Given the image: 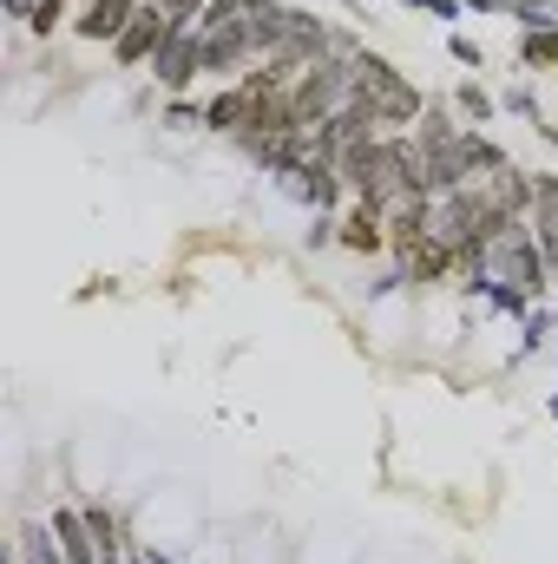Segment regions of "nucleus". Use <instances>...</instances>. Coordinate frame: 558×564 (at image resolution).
Instances as JSON below:
<instances>
[{
  "instance_id": "nucleus-6",
  "label": "nucleus",
  "mask_w": 558,
  "mask_h": 564,
  "mask_svg": "<svg viewBox=\"0 0 558 564\" xmlns=\"http://www.w3.org/2000/svg\"><path fill=\"white\" fill-rule=\"evenodd\" d=\"M139 7L144 0H86V13H79L73 26H79V40H119Z\"/></svg>"
},
{
  "instance_id": "nucleus-10",
  "label": "nucleus",
  "mask_w": 558,
  "mask_h": 564,
  "mask_svg": "<svg viewBox=\"0 0 558 564\" xmlns=\"http://www.w3.org/2000/svg\"><path fill=\"white\" fill-rule=\"evenodd\" d=\"M539 237H558V177H533V217H526Z\"/></svg>"
},
{
  "instance_id": "nucleus-7",
  "label": "nucleus",
  "mask_w": 558,
  "mask_h": 564,
  "mask_svg": "<svg viewBox=\"0 0 558 564\" xmlns=\"http://www.w3.org/2000/svg\"><path fill=\"white\" fill-rule=\"evenodd\" d=\"M53 532H60V552L73 564H106V552H99V539H93V525H86L79 506H60L53 512Z\"/></svg>"
},
{
  "instance_id": "nucleus-1",
  "label": "nucleus",
  "mask_w": 558,
  "mask_h": 564,
  "mask_svg": "<svg viewBox=\"0 0 558 564\" xmlns=\"http://www.w3.org/2000/svg\"><path fill=\"white\" fill-rule=\"evenodd\" d=\"M355 106H368V119L388 126H415L420 119V93L408 73H395L382 53H355Z\"/></svg>"
},
{
  "instance_id": "nucleus-5",
  "label": "nucleus",
  "mask_w": 558,
  "mask_h": 564,
  "mask_svg": "<svg viewBox=\"0 0 558 564\" xmlns=\"http://www.w3.org/2000/svg\"><path fill=\"white\" fill-rule=\"evenodd\" d=\"M282 191H289L296 204H309V210H329L348 184H342V171L315 151V158H302V164H289V171H282Z\"/></svg>"
},
{
  "instance_id": "nucleus-11",
  "label": "nucleus",
  "mask_w": 558,
  "mask_h": 564,
  "mask_svg": "<svg viewBox=\"0 0 558 564\" xmlns=\"http://www.w3.org/2000/svg\"><path fill=\"white\" fill-rule=\"evenodd\" d=\"M519 59H526V66H558V26L526 33V40H519Z\"/></svg>"
},
{
  "instance_id": "nucleus-4",
  "label": "nucleus",
  "mask_w": 558,
  "mask_h": 564,
  "mask_svg": "<svg viewBox=\"0 0 558 564\" xmlns=\"http://www.w3.org/2000/svg\"><path fill=\"white\" fill-rule=\"evenodd\" d=\"M171 26H178V20H171V13H164L158 0H144L139 13H132V26H126V33L112 40L119 66H151V53H158V46L171 40Z\"/></svg>"
},
{
  "instance_id": "nucleus-16",
  "label": "nucleus",
  "mask_w": 558,
  "mask_h": 564,
  "mask_svg": "<svg viewBox=\"0 0 558 564\" xmlns=\"http://www.w3.org/2000/svg\"><path fill=\"white\" fill-rule=\"evenodd\" d=\"M415 7H427V13H440V20H453V13H460V0H415Z\"/></svg>"
},
{
  "instance_id": "nucleus-8",
  "label": "nucleus",
  "mask_w": 558,
  "mask_h": 564,
  "mask_svg": "<svg viewBox=\"0 0 558 564\" xmlns=\"http://www.w3.org/2000/svg\"><path fill=\"white\" fill-rule=\"evenodd\" d=\"M86 512V525H93V539H99V552L112 558V552H126V525H119V512L106 506V499H93V506H79Z\"/></svg>"
},
{
  "instance_id": "nucleus-9",
  "label": "nucleus",
  "mask_w": 558,
  "mask_h": 564,
  "mask_svg": "<svg viewBox=\"0 0 558 564\" xmlns=\"http://www.w3.org/2000/svg\"><path fill=\"white\" fill-rule=\"evenodd\" d=\"M53 539H60L53 525H26V532H20V564H73Z\"/></svg>"
},
{
  "instance_id": "nucleus-3",
  "label": "nucleus",
  "mask_w": 558,
  "mask_h": 564,
  "mask_svg": "<svg viewBox=\"0 0 558 564\" xmlns=\"http://www.w3.org/2000/svg\"><path fill=\"white\" fill-rule=\"evenodd\" d=\"M151 73H158V86H191L197 73H204V26H171V40L151 53Z\"/></svg>"
},
{
  "instance_id": "nucleus-18",
  "label": "nucleus",
  "mask_w": 558,
  "mask_h": 564,
  "mask_svg": "<svg viewBox=\"0 0 558 564\" xmlns=\"http://www.w3.org/2000/svg\"><path fill=\"white\" fill-rule=\"evenodd\" d=\"M546 144H552V151H558V126H546Z\"/></svg>"
},
{
  "instance_id": "nucleus-12",
  "label": "nucleus",
  "mask_w": 558,
  "mask_h": 564,
  "mask_svg": "<svg viewBox=\"0 0 558 564\" xmlns=\"http://www.w3.org/2000/svg\"><path fill=\"white\" fill-rule=\"evenodd\" d=\"M460 112H466V119L480 126V119H493V99H486L480 86H460Z\"/></svg>"
},
{
  "instance_id": "nucleus-14",
  "label": "nucleus",
  "mask_w": 558,
  "mask_h": 564,
  "mask_svg": "<svg viewBox=\"0 0 558 564\" xmlns=\"http://www.w3.org/2000/svg\"><path fill=\"white\" fill-rule=\"evenodd\" d=\"M447 46H453V59H460V66H480V46H473V40H466V33H453V40H447Z\"/></svg>"
},
{
  "instance_id": "nucleus-15",
  "label": "nucleus",
  "mask_w": 558,
  "mask_h": 564,
  "mask_svg": "<svg viewBox=\"0 0 558 564\" xmlns=\"http://www.w3.org/2000/svg\"><path fill=\"white\" fill-rule=\"evenodd\" d=\"M500 106H506V112H526V119H533V112H539V106H533V93H526V86H513V93H506V99H500Z\"/></svg>"
},
{
  "instance_id": "nucleus-2",
  "label": "nucleus",
  "mask_w": 558,
  "mask_h": 564,
  "mask_svg": "<svg viewBox=\"0 0 558 564\" xmlns=\"http://www.w3.org/2000/svg\"><path fill=\"white\" fill-rule=\"evenodd\" d=\"M289 106H296V119L309 132L322 119H335L342 106H355V59H315V66H302L296 86H289Z\"/></svg>"
},
{
  "instance_id": "nucleus-13",
  "label": "nucleus",
  "mask_w": 558,
  "mask_h": 564,
  "mask_svg": "<svg viewBox=\"0 0 558 564\" xmlns=\"http://www.w3.org/2000/svg\"><path fill=\"white\" fill-rule=\"evenodd\" d=\"M60 20H66V0H40V13H33L26 26H33V33H53Z\"/></svg>"
},
{
  "instance_id": "nucleus-17",
  "label": "nucleus",
  "mask_w": 558,
  "mask_h": 564,
  "mask_svg": "<svg viewBox=\"0 0 558 564\" xmlns=\"http://www.w3.org/2000/svg\"><path fill=\"white\" fill-rule=\"evenodd\" d=\"M7 13H13V20H33V13H40V0H7Z\"/></svg>"
}]
</instances>
